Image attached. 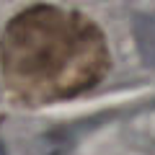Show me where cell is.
Masks as SVG:
<instances>
[{
  "label": "cell",
  "mask_w": 155,
  "mask_h": 155,
  "mask_svg": "<svg viewBox=\"0 0 155 155\" xmlns=\"http://www.w3.org/2000/svg\"><path fill=\"white\" fill-rule=\"evenodd\" d=\"M111 70L104 28L91 16L52 3H36L0 31V78L21 106L78 98Z\"/></svg>",
  "instance_id": "6da1fadb"
}]
</instances>
